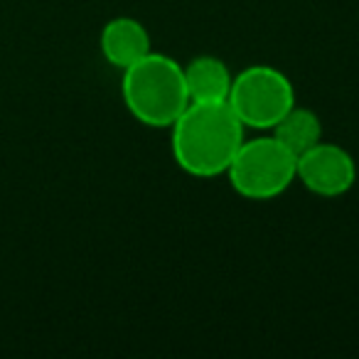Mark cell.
<instances>
[{"mask_svg": "<svg viewBox=\"0 0 359 359\" xmlns=\"http://www.w3.org/2000/svg\"><path fill=\"white\" fill-rule=\"evenodd\" d=\"M168 130L172 160L192 177L224 175L244 143V123L226 101H190Z\"/></svg>", "mask_w": 359, "mask_h": 359, "instance_id": "1", "label": "cell"}, {"mask_svg": "<svg viewBox=\"0 0 359 359\" xmlns=\"http://www.w3.org/2000/svg\"><path fill=\"white\" fill-rule=\"evenodd\" d=\"M121 99L138 123L148 128H170L190 104L182 65L168 55L148 52L123 69Z\"/></svg>", "mask_w": 359, "mask_h": 359, "instance_id": "2", "label": "cell"}, {"mask_svg": "<svg viewBox=\"0 0 359 359\" xmlns=\"http://www.w3.org/2000/svg\"><path fill=\"white\" fill-rule=\"evenodd\" d=\"M224 175L239 197L269 202L295 182V155L276 135H261L239 145Z\"/></svg>", "mask_w": 359, "mask_h": 359, "instance_id": "3", "label": "cell"}, {"mask_svg": "<svg viewBox=\"0 0 359 359\" xmlns=\"http://www.w3.org/2000/svg\"><path fill=\"white\" fill-rule=\"evenodd\" d=\"M226 104L244 128L271 130L295 106V89L276 67L251 65L234 74Z\"/></svg>", "mask_w": 359, "mask_h": 359, "instance_id": "4", "label": "cell"}, {"mask_svg": "<svg viewBox=\"0 0 359 359\" xmlns=\"http://www.w3.org/2000/svg\"><path fill=\"white\" fill-rule=\"evenodd\" d=\"M295 180L318 197H342L357 182V163L347 148L320 140L295 158Z\"/></svg>", "mask_w": 359, "mask_h": 359, "instance_id": "5", "label": "cell"}, {"mask_svg": "<svg viewBox=\"0 0 359 359\" xmlns=\"http://www.w3.org/2000/svg\"><path fill=\"white\" fill-rule=\"evenodd\" d=\"M99 47H101L104 60L121 72L133 65V62H138L140 57H145L148 52H153L148 27L130 15L111 18V20L101 27Z\"/></svg>", "mask_w": 359, "mask_h": 359, "instance_id": "6", "label": "cell"}, {"mask_svg": "<svg viewBox=\"0 0 359 359\" xmlns=\"http://www.w3.org/2000/svg\"><path fill=\"white\" fill-rule=\"evenodd\" d=\"M190 101H226L234 74L224 60L215 55H197L182 67Z\"/></svg>", "mask_w": 359, "mask_h": 359, "instance_id": "7", "label": "cell"}, {"mask_svg": "<svg viewBox=\"0 0 359 359\" xmlns=\"http://www.w3.org/2000/svg\"><path fill=\"white\" fill-rule=\"evenodd\" d=\"M271 130H273L276 138H278L295 158L323 140V121H320V116L315 114L313 109H305V106H298V104H295Z\"/></svg>", "mask_w": 359, "mask_h": 359, "instance_id": "8", "label": "cell"}]
</instances>
